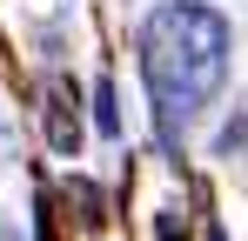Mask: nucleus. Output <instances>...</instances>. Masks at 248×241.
<instances>
[{
	"mask_svg": "<svg viewBox=\"0 0 248 241\" xmlns=\"http://www.w3.org/2000/svg\"><path fill=\"white\" fill-rule=\"evenodd\" d=\"M141 80L161 134L174 141L228 80V20L202 0H161L141 20Z\"/></svg>",
	"mask_w": 248,
	"mask_h": 241,
	"instance_id": "f257e3e1",
	"label": "nucleus"
},
{
	"mask_svg": "<svg viewBox=\"0 0 248 241\" xmlns=\"http://www.w3.org/2000/svg\"><path fill=\"white\" fill-rule=\"evenodd\" d=\"M94 107H101V134H114V127H121V114H114V94H108V87L94 94Z\"/></svg>",
	"mask_w": 248,
	"mask_h": 241,
	"instance_id": "f03ea898",
	"label": "nucleus"
},
{
	"mask_svg": "<svg viewBox=\"0 0 248 241\" xmlns=\"http://www.w3.org/2000/svg\"><path fill=\"white\" fill-rule=\"evenodd\" d=\"M0 241H14V235H7V221H0Z\"/></svg>",
	"mask_w": 248,
	"mask_h": 241,
	"instance_id": "7ed1b4c3",
	"label": "nucleus"
}]
</instances>
